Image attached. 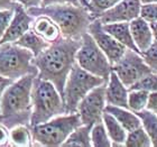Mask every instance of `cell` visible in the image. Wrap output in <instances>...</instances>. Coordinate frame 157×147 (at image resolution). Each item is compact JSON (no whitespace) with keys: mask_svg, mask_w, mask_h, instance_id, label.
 <instances>
[{"mask_svg":"<svg viewBox=\"0 0 157 147\" xmlns=\"http://www.w3.org/2000/svg\"><path fill=\"white\" fill-rule=\"evenodd\" d=\"M81 45V38L61 37L51 43L45 51L34 57L37 78L52 82L63 98L66 79L75 64V55Z\"/></svg>","mask_w":157,"mask_h":147,"instance_id":"cell-1","label":"cell"},{"mask_svg":"<svg viewBox=\"0 0 157 147\" xmlns=\"http://www.w3.org/2000/svg\"><path fill=\"white\" fill-rule=\"evenodd\" d=\"M27 11L34 17L38 15L51 17L59 25L62 37L66 38H81L82 35L88 32L90 23L94 19L88 8L72 3L35 7L27 9Z\"/></svg>","mask_w":157,"mask_h":147,"instance_id":"cell-2","label":"cell"},{"mask_svg":"<svg viewBox=\"0 0 157 147\" xmlns=\"http://www.w3.org/2000/svg\"><path fill=\"white\" fill-rule=\"evenodd\" d=\"M36 75L27 74L17 79L3 91L0 99V114L3 121L28 122L32 110V89Z\"/></svg>","mask_w":157,"mask_h":147,"instance_id":"cell-3","label":"cell"},{"mask_svg":"<svg viewBox=\"0 0 157 147\" xmlns=\"http://www.w3.org/2000/svg\"><path fill=\"white\" fill-rule=\"evenodd\" d=\"M62 114H65V106L59 90L52 82L35 76L32 89L29 126L43 124Z\"/></svg>","mask_w":157,"mask_h":147,"instance_id":"cell-4","label":"cell"},{"mask_svg":"<svg viewBox=\"0 0 157 147\" xmlns=\"http://www.w3.org/2000/svg\"><path fill=\"white\" fill-rule=\"evenodd\" d=\"M81 119L78 112L62 114L49 120L30 127L33 141L40 146H62L69 135L75 128L81 126Z\"/></svg>","mask_w":157,"mask_h":147,"instance_id":"cell-5","label":"cell"},{"mask_svg":"<svg viewBox=\"0 0 157 147\" xmlns=\"http://www.w3.org/2000/svg\"><path fill=\"white\" fill-rule=\"evenodd\" d=\"M105 83H107L105 79L85 71L75 62L66 79L64 92H63L65 114L76 112V108L82 99L92 89H94L98 85L105 84Z\"/></svg>","mask_w":157,"mask_h":147,"instance_id":"cell-6","label":"cell"},{"mask_svg":"<svg viewBox=\"0 0 157 147\" xmlns=\"http://www.w3.org/2000/svg\"><path fill=\"white\" fill-rule=\"evenodd\" d=\"M34 55L28 49L16 43H5L0 45V74L17 80L24 75L37 76V69L33 64Z\"/></svg>","mask_w":157,"mask_h":147,"instance_id":"cell-7","label":"cell"},{"mask_svg":"<svg viewBox=\"0 0 157 147\" xmlns=\"http://www.w3.org/2000/svg\"><path fill=\"white\" fill-rule=\"evenodd\" d=\"M75 62L85 71L105 79V81H108L112 71V64L88 32L81 37V45L76 52Z\"/></svg>","mask_w":157,"mask_h":147,"instance_id":"cell-8","label":"cell"},{"mask_svg":"<svg viewBox=\"0 0 157 147\" xmlns=\"http://www.w3.org/2000/svg\"><path fill=\"white\" fill-rule=\"evenodd\" d=\"M112 71L127 88H130L139 79L153 72L144 61L141 54L129 48H127L118 62L112 64Z\"/></svg>","mask_w":157,"mask_h":147,"instance_id":"cell-9","label":"cell"},{"mask_svg":"<svg viewBox=\"0 0 157 147\" xmlns=\"http://www.w3.org/2000/svg\"><path fill=\"white\" fill-rule=\"evenodd\" d=\"M107 101H105V83L92 89L78 103L76 112L80 116L82 125L93 126L102 121V116L105 112Z\"/></svg>","mask_w":157,"mask_h":147,"instance_id":"cell-10","label":"cell"},{"mask_svg":"<svg viewBox=\"0 0 157 147\" xmlns=\"http://www.w3.org/2000/svg\"><path fill=\"white\" fill-rule=\"evenodd\" d=\"M88 33L93 37L95 43L98 44L102 52L105 54L111 64L118 62L122 57L124 52L127 51L126 46L119 43L117 39H115L110 34L103 29L102 23L99 18H94L90 23L88 27Z\"/></svg>","mask_w":157,"mask_h":147,"instance_id":"cell-11","label":"cell"},{"mask_svg":"<svg viewBox=\"0 0 157 147\" xmlns=\"http://www.w3.org/2000/svg\"><path fill=\"white\" fill-rule=\"evenodd\" d=\"M141 5L140 0H120L116 6L101 13L97 18L102 24L116 21L130 23L132 19L140 16Z\"/></svg>","mask_w":157,"mask_h":147,"instance_id":"cell-12","label":"cell"},{"mask_svg":"<svg viewBox=\"0 0 157 147\" xmlns=\"http://www.w3.org/2000/svg\"><path fill=\"white\" fill-rule=\"evenodd\" d=\"M34 16H32L25 7L17 2L13 8V18L7 28L6 33L0 39V45L5 43H13L19 39L24 34L32 28Z\"/></svg>","mask_w":157,"mask_h":147,"instance_id":"cell-13","label":"cell"},{"mask_svg":"<svg viewBox=\"0 0 157 147\" xmlns=\"http://www.w3.org/2000/svg\"><path fill=\"white\" fill-rule=\"evenodd\" d=\"M128 88L121 82L113 71H111L105 83V101L107 105L128 108Z\"/></svg>","mask_w":157,"mask_h":147,"instance_id":"cell-14","label":"cell"},{"mask_svg":"<svg viewBox=\"0 0 157 147\" xmlns=\"http://www.w3.org/2000/svg\"><path fill=\"white\" fill-rule=\"evenodd\" d=\"M129 26H130L132 39H134L135 44L141 54L151 45V43L154 42L155 39L153 32H151V25L147 20L139 16L131 20L129 23Z\"/></svg>","mask_w":157,"mask_h":147,"instance_id":"cell-15","label":"cell"},{"mask_svg":"<svg viewBox=\"0 0 157 147\" xmlns=\"http://www.w3.org/2000/svg\"><path fill=\"white\" fill-rule=\"evenodd\" d=\"M32 29L49 44L56 42L57 39L62 37V33H61L59 25L51 17L46 15H38L34 17Z\"/></svg>","mask_w":157,"mask_h":147,"instance_id":"cell-16","label":"cell"},{"mask_svg":"<svg viewBox=\"0 0 157 147\" xmlns=\"http://www.w3.org/2000/svg\"><path fill=\"white\" fill-rule=\"evenodd\" d=\"M102 27L107 33L110 34L113 38L117 39L118 42L121 43L127 48L132 49V51L140 54L139 49L137 48V46H136L134 39H132V36H131L129 23H127V21H116V23L102 24Z\"/></svg>","mask_w":157,"mask_h":147,"instance_id":"cell-17","label":"cell"},{"mask_svg":"<svg viewBox=\"0 0 157 147\" xmlns=\"http://www.w3.org/2000/svg\"><path fill=\"white\" fill-rule=\"evenodd\" d=\"M105 112H109L117 119L122 127L127 130V133L134 130L136 128L141 126L140 118L138 117L137 114L131 111L130 109L122 108V107H117V106L107 105L105 109Z\"/></svg>","mask_w":157,"mask_h":147,"instance_id":"cell-18","label":"cell"},{"mask_svg":"<svg viewBox=\"0 0 157 147\" xmlns=\"http://www.w3.org/2000/svg\"><path fill=\"white\" fill-rule=\"evenodd\" d=\"M102 121L105 124L109 137L111 139L112 146H124L127 138V130L120 125V122L109 112H103Z\"/></svg>","mask_w":157,"mask_h":147,"instance_id":"cell-19","label":"cell"},{"mask_svg":"<svg viewBox=\"0 0 157 147\" xmlns=\"http://www.w3.org/2000/svg\"><path fill=\"white\" fill-rule=\"evenodd\" d=\"M30 126L23 122L13 125L9 129V145L16 147H28L33 145Z\"/></svg>","mask_w":157,"mask_h":147,"instance_id":"cell-20","label":"cell"},{"mask_svg":"<svg viewBox=\"0 0 157 147\" xmlns=\"http://www.w3.org/2000/svg\"><path fill=\"white\" fill-rule=\"evenodd\" d=\"M13 43H16L17 45L30 51L33 53L34 57L38 56L43 51H45L49 46V43L44 41L40 36H38L32 28L24 34L19 39H17L16 42Z\"/></svg>","mask_w":157,"mask_h":147,"instance_id":"cell-21","label":"cell"},{"mask_svg":"<svg viewBox=\"0 0 157 147\" xmlns=\"http://www.w3.org/2000/svg\"><path fill=\"white\" fill-rule=\"evenodd\" d=\"M92 126L81 125L69 135L62 146L66 147H91Z\"/></svg>","mask_w":157,"mask_h":147,"instance_id":"cell-22","label":"cell"},{"mask_svg":"<svg viewBox=\"0 0 157 147\" xmlns=\"http://www.w3.org/2000/svg\"><path fill=\"white\" fill-rule=\"evenodd\" d=\"M136 114L140 118L141 126L151 138V146L157 147V114L148 109L138 111Z\"/></svg>","mask_w":157,"mask_h":147,"instance_id":"cell-23","label":"cell"},{"mask_svg":"<svg viewBox=\"0 0 157 147\" xmlns=\"http://www.w3.org/2000/svg\"><path fill=\"white\" fill-rule=\"evenodd\" d=\"M127 147H151V141L143 126L127 133V138L124 141Z\"/></svg>","mask_w":157,"mask_h":147,"instance_id":"cell-24","label":"cell"},{"mask_svg":"<svg viewBox=\"0 0 157 147\" xmlns=\"http://www.w3.org/2000/svg\"><path fill=\"white\" fill-rule=\"evenodd\" d=\"M91 145L93 147H110L112 146L103 121H99L91 128Z\"/></svg>","mask_w":157,"mask_h":147,"instance_id":"cell-25","label":"cell"},{"mask_svg":"<svg viewBox=\"0 0 157 147\" xmlns=\"http://www.w3.org/2000/svg\"><path fill=\"white\" fill-rule=\"evenodd\" d=\"M149 92L144 90H129L128 92V108L134 112L146 109Z\"/></svg>","mask_w":157,"mask_h":147,"instance_id":"cell-26","label":"cell"},{"mask_svg":"<svg viewBox=\"0 0 157 147\" xmlns=\"http://www.w3.org/2000/svg\"><path fill=\"white\" fill-rule=\"evenodd\" d=\"M128 90H144L147 92L157 91V73L151 72L139 79L136 83L131 85Z\"/></svg>","mask_w":157,"mask_h":147,"instance_id":"cell-27","label":"cell"},{"mask_svg":"<svg viewBox=\"0 0 157 147\" xmlns=\"http://www.w3.org/2000/svg\"><path fill=\"white\" fill-rule=\"evenodd\" d=\"M119 1L120 0H89L90 11L93 15V17L97 18L100 14L116 6Z\"/></svg>","mask_w":157,"mask_h":147,"instance_id":"cell-28","label":"cell"},{"mask_svg":"<svg viewBox=\"0 0 157 147\" xmlns=\"http://www.w3.org/2000/svg\"><path fill=\"white\" fill-rule=\"evenodd\" d=\"M141 56L151 71L157 73V39H154L151 45L141 53Z\"/></svg>","mask_w":157,"mask_h":147,"instance_id":"cell-29","label":"cell"},{"mask_svg":"<svg viewBox=\"0 0 157 147\" xmlns=\"http://www.w3.org/2000/svg\"><path fill=\"white\" fill-rule=\"evenodd\" d=\"M140 16L147 20L148 23L157 20V2L141 5Z\"/></svg>","mask_w":157,"mask_h":147,"instance_id":"cell-30","label":"cell"},{"mask_svg":"<svg viewBox=\"0 0 157 147\" xmlns=\"http://www.w3.org/2000/svg\"><path fill=\"white\" fill-rule=\"evenodd\" d=\"M13 9L9 10H0V39L6 33L7 28L9 26L10 20L13 18Z\"/></svg>","mask_w":157,"mask_h":147,"instance_id":"cell-31","label":"cell"},{"mask_svg":"<svg viewBox=\"0 0 157 147\" xmlns=\"http://www.w3.org/2000/svg\"><path fill=\"white\" fill-rule=\"evenodd\" d=\"M9 145V129L3 121H0V146Z\"/></svg>","mask_w":157,"mask_h":147,"instance_id":"cell-32","label":"cell"},{"mask_svg":"<svg viewBox=\"0 0 157 147\" xmlns=\"http://www.w3.org/2000/svg\"><path fill=\"white\" fill-rule=\"evenodd\" d=\"M61 3H72V5H81L80 0H42V6L46 7L51 5H61ZM82 6V5H81Z\"/></svg>","mask_w":157,"mask_h":147,"instance_id":"cell-33","label":"cell"},{"mask_svg":"<svg viewBox=\"0 0 157 147\" xmlns=\"http://www.w3.org/2000/svg\"><path fill=\"white\" fill-rule=\"evenodd\" d=\"M146 109H148V110H151V111H154V112H157V91L151 92V93H149Z\"/></svg>","mask_w":157,"mask_h":147,"instance_id":"cell-34","label":"cell"},{"mask_svg":"<svg viewBox=\"0 0 157 147\" xmlns=\"http://www.w3.org/2000/svg\"><path fill=\"white\" fill-rule=\"evenodd\" d=\"M15 1L21 5L23 7H25L26 9L42 6V0H15Z\"/></svg>","mask_w":157,"mask_h":147,"instance_id":"cell-35","label":"cell"},{"mask_svg":"<svg viewBox=\"0 0 157 147\" xmlns=\"http://www.w3.org/2000/svg\"><path fill=\"white\" fill-rule=\"evenodd\" d=\"M13 82V80L9 78H6V76H3V75L0 74V99H1V95H2L3 91L6 90V88L8 87L9 84H11Z\"/></svg>","mask_w":157,"mask_h":147,"instance_id":"cell-36","label":"cell"},{"mask_svg":"<svg viewBox=\"0 0 157 147\" xmlns=\"http://www.w3.org/2000/svg\"><path fill=\"white\" fill-rule=\"evenodd\" d=\"M15 0H0V10H9L13 9L16 6Z\"/></svg>","mask_w":157,"mask_h":147,"instance_id":"cell-37","label":"cell"},{"mask_svg":"<svg viewBox=\"0 0 157 147\" xmlns=\"http://www.w3.org/2000/svg\"><path fill=\"white\" fill-rule=\"evenodd\" d=\"M149 25H151V32H153V35H154V38L157 39V20L151 21Z\"/></svg>","mask_w":157,"mask_h":147,"instance_id":"cell-38","label":"cell"},{"mask_svg":"<svg viewBox=\"0 0 157 147\" xmlns=\"http://www.w3.org/2000/svg\"><path fill=\"white\" fill-rule=\"evenodd\" d=\"M80 2H81L82 6L85 7V8H88V9L90 10V5H89V1H88V0H80Z\"/></svg>","mask_w":157,"mask_h":147,"instance_id":"cell-39","label":"cell"},{"mask_svg":"<svg viewBox=\"0 0 157 147\" xmlns=\"http://www.w3.org/2000/svg\"><path fill=\"white\" fill-rule=\"evenodd\" d=\"M140 2L144 5V3H153V2H157V0H140Z\"/></svg>","mask_w":157,"mask_h":147,"instance_id":"cell-40","label":"cell"},{"mask_svg":"<svg viewBox=\"0 0 157 147\" xmlns=\"http://www.w3.org/2000/svg\"><path fill=\"white\" fill-rule=\"evenodd\" d=\"M0 121H3V117H2V114H0Z\"/></svg>","mask_w":157,"mask_h":147,"instance_id":"cell-41","label":"cell"},{"mask_svg":"<svg viewBox=\"0 0 157 147\" xmlns=\"http://www.w3.org/2000/svg\"><path fill=\"white\" fill-rule=\"evenodd\" d=\"M156 114H157V112H156Z\"/></svg>","mask_w":157,"mask_h":147,"instance_id":"cell-42","label":"cell"},{"mask_svg":"<svg viewBox=\"0 0 157 147\" xmlns=\"http://www.w3.org/2000/svg\"><path fill=\"white\" fill-rule=\"evenodd\" d=\"M88 1H89V0H88Z\"/></svg>","mask_w":157,"mask_h":147,"instance_id":"cell-43","label":"cell"}]
</instances>
